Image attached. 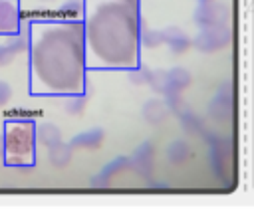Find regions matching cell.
Returning <instances> with one entry per match:
<instances>
[{
    "label": "cell",
    "mask_w": 254,
    "mask_h": 212,
    "mask_svg": "<svg viewBox=\"0 0 254 212\" xmlns=\"http://www.w3.org/2000/svg\"><path fill=\"white\" fill-rule=\"evenodd\" d=\"M36 131L28 119L8 121L4 127V159L10 166H30L34 162Z\"/></svg>",
    "instance_id": "1"
}]
</instances>
